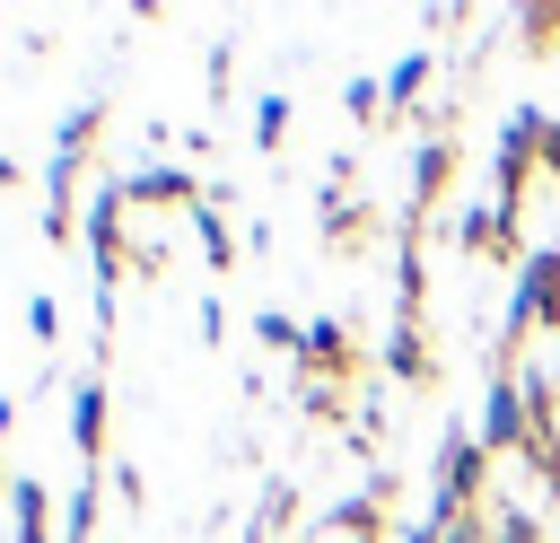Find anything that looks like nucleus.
Masks as SVG:
<instances>
[{"label": "nucleus", "mask_w": 560, "mask_h": 543, "mask_svg": "<svg viewBox=\"0 0 560 543\" xmlns=\"http://www.w3.org/2000/svg\"><path fill=\"white\" fill-rule=\"evenodd\" d=\"M96 482L105 473H79V490H70V543H96Z\"/></svg>", "instance_id": "4468645a"}, {"label": "nucleus", "mask_w": 560, "mask_h": 543, "mask_svg": "<svg viewBox=\"0 0 560 543\" xmlns=\"http://www.w3.org/2000/svg\"><path fill=\"white\" fill-rule=\"evenodd\" d=\"M122 193H131L140 210H175V201L192 210V201H201V184H192L184 166H140V175H122Z\"/></svg>", "instance_id": "39448f33"}, {"label": "nucleus", "mask_w": 560, "mask_h": 543, "mask_svg": "<svg viewBox=\"0 0 560 543\" xmlns=\"http://www.w3.org/2000/svg\"><path fill=\"white\" fill-rule=\"evenodd\" d=\"M359 123H376V105H385V79H350V96H341Z\"/></svg>", "instance_id": "dca6fc26"}, {"label": "nucleus", "mask_w": 560, "mask_h": 543, "mask_svg": "<svg viewBox=\"0 0 560 543\" xmlns=\"http://www.w3.org/2000/svg\"><path fill=\"white\" fill-rule=\"evenodd\" d=\"M525 429H534V403H525V385H516V377H490L472 438H481V447H525Z\"/></svg>", "instance_id": "7ed1b4c3"}, {"label": "nucleus", "mask_w": 560, "mask_h": 543, "mask_svg": "<svg viewBox=\"0 0 560 543\" xmlns=\"http://www.w3.org/2000/svg\"><path fill=\"white\" fill-rule=\"evenodd\" d=\"M280 140H289V96L271 88V96L254 105V149H280Z\"/></svg>", "instance_id": "ddd939ff"}, {"label": "nucleus", "mask_w": 560, "mask_h": 543, "mask_svg": "<svg viewBox=\"0 0 560 543\" xmlns=\"http://www.w3.org/2000/svg\"><path fill=\"white\" fill-rule=\"evenodd\" d=\"M420 88H429V44H420V53H402V61L385 70V105H411Z\"/></svg>", "instance_id": "9d476101"}, {"label": "nucleus", "mask_w": 560, "mask_h": 543, "mask_svg": "<svg viewBox=\"0 0 560 543\" xmlns=\"http://www.w3.org/2000/svg\"><path fill=\"white\" fill-rule=\"evenodd\" d=\"M105 131V105H79L52 140V175H44V236L70 245V193H79V166H88V140Z\"/></svg>", "instance_id": "f257e3e1"}, {"label": "nucleus", "mask_w": 560, "mask_h": 543, "mask_svg": "<svg viewBox=\"0 0 560 543\" xmlns=\"http://www.w3.org/2000/svg\"><path fill=\"white\" fill-rule=\"evenodd\" d=\"M446 166H455V149H446V140H429V149L411 158V210H429V201H438V184H446Z\"/></svg>", "instance_id": "6e6552de"}, {"label": "nucleus", "mask_w": 560, "mask_h": 543, "mask_svg": "<svg viewBox=\"0 0 560 543\" xmlns=\"http://www.w3.org/2000/svg\"><path fill=\"white\" fill-rule=\"evenodd\" d=\"M560 315V245H534L525 254V280H516V298H508V324H499V359L534 333V324H551Z\"/></svg>", "instance_id": "f03ea898"}, {"label": "nucleus", "mask_w": 560, "mask_h": 543, "mask_svg": "<svg viewBox=\"0 0 560 543\" xmlns=\"http://www.w3.org/2000/svg\"><path fill=\"white\" fill-rule=\"evenodd\" d=\"M18 184H26V166H18L9 149H0V193H18Z\"/></svg>", "instance_id": "f3484780"}, {"label": "nucleus", "mask_w": 560, "mask_h": 543, "mask_svg": "<svg viewBox=\"0 0 560 543\" xmlns=\"http://www.w3.org/2000/svg\"><path fill=\"white\" fill-rule=\"evenodd\" d=\"M192 228H201V254H210V272H228V263H245V254H236V236L219 228V210H210V201H192Z\"/></svg>", "instance_id": "9b49d317"}, {"label": "nucleus", "mask_w": 560, "mask_h": 543, "mask_svg": "<svg viewBox=\"0 0 560 543\" xmlns=\"http://www.w3.org/2000/svg\"><path fill=\"white\" fill-rule=\"evenodd\" d=\"M9 525H18V543H61V534H52V490L18 473V482H9Z\"/></svg>", "instance_id": "423d86ee"}, {"label": "nucleus", "mask_w": 560, "mask_h": 543, "mask_svg": "<svg viewBox=\"0 0 560 543\" xmlns=\"http://www.w3.org/2000/svg\"><path fill=\"white\" fill-rule=\"evenodd\" d=\"M70 438H79L88 473H105V385H96V377L70 385Z\"/></svg>", "instance_id": "20e7f679"}, {"label": "nucleus", "mask_w": 560, "mask_h": 543, "mask_svg": "<svg viewBox=\"0 0 560 543\" xmlns=\"http://www.w3.org/2000/svg\"><path fill=\"white\" fill-rule=\"evenodd\" d=\"M542 166H551V175H560V123H551V131H542Z\"/></svg>", "instance_id": "a211bd4d"}, {"label": "nucleus", "mask_w": 560, "mask_h": 543, "mask_svg": "<svg viewBox=\"0 0 560 543\" xmlns=\"http://www.w3.org/2000/svg\"><path fill=\"white\" fill-rule=\"evenodd\" d=\"M26 333L52 350V342H61V298H44V289H35V298H26Z\"/></svg>", "instance_id": "2eb2a0df"}, {"label": "nucleus", "mask_w": 560, "mask_h": 543, "mask_svg": "<svg viewBox=\"0 0 560 543\" xmlns=\"http://www.w3.org/2000/svg\"><path fill=\"white\" fill-rule=\"evenodd\" d=\"M298 368H306V377H332V368H350V333H341L332 315H315V324H306V350H298Z\"/></svg>", "instance_id": "0eeeda50"}, {"label": "nucleus", "mask_w": 560, "mask_h": 543, "mask_svg": "<svg viewBox=\"0 0 560 543\" xmlns=\"http://www.w3.org/2000/svg\"><path fill=\"white\" fill-rule=\"evenodd\" d=\"M385 368H394V377H429V350H420V333H411V324H394V333H385Z\"/></svg>", "instance_id": "f8f14e48"}, {"label": "nucleus", "mask_w": 560, "mask_h": 543, "mask_svg": "<svg viewBox=\"0 0 560 543\" xmlns=\"http://www.w3.org/2000/svg\"><path fill=\"white\" fill-rule=\"evenodd\" d=\"M254 342H262V350H280V359H298V350H306V324H298V315H280V307H262V315H254Z\"/></svg>", "instance_id": "1a4fd4ad"}, {"label": "nucleus", "mask_w": 560, "mask_h": 543, "mask_svg": "<svg viewBox=\"0 0 560 543\" xmlns=\"http://www.w3.org/2000/svg\"><path fill=\"white\" fill-rule=\"evenodd\" d=\"M0 490H9V482H0Z\"/></svg>", "instance_id": "aec40b11"}, {"label": "nucleus", "mask_w": 560, "mask_h": 543, "mask_svg": "<svg viewBox=\"0 0 560 543\" xmlns=\"http://www.w3.org/2000/svg\"><path fill=\"white\" fill-rule=\"evenodd\" d=\"M9 429H18V403H9V394H0V438H9Z\"/></svg>", "instance_id": "6ab92c4d"}]
</instances>
